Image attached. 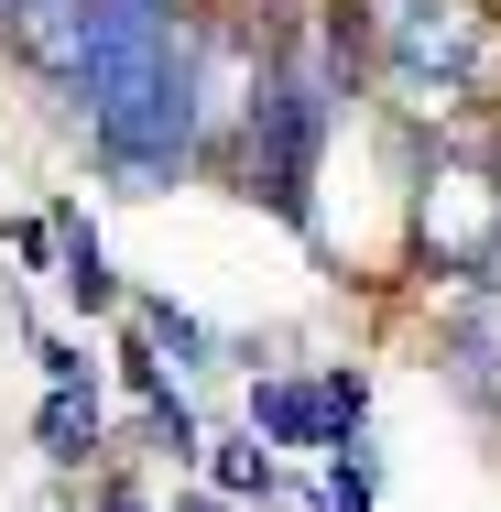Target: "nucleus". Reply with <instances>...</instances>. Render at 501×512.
Segmentation results:
<instances>
[{
    "label": "nucleus",
    "mask_w": 501,
    "mask_h": 512,
    "mask_svg": "<svg viewBox=\"0 0 501 512\" xmlns=\"http://www.w3.org/2000/svg\"><path fill=\"white\" fill-rule=\"evenodd\" d=\"M491 22L469 0H382V66L414 109H458L480 77H491Z\"/></svg>",
    "instance_id": "nucleus-1"
},
{
    "label": "nucleus",
    "mask_w": 501,
    "mask_h": 512,
    "mask_svg": "<svg viewBox=\"0 0 501 512\" xmlns=\"http://www.w3.org/2000/svg\"><path fill=\"white\" fill-rule=\"evenodd\" d=\"M414 229H425V251H436L458 284H491V262H501V186L469 175V164H436L425 197H414Z\"/></svg>",
    "instance_id": "nucleus-2"
},
{
    "label": "nucleus",
    "mask_w": 501,
    "mask_h": 512,
    "mask_svg": "<svg viewBox=\"0 0 501 512\" xmlns=\"http://www.w3.org/2000/svg\"><path fill=\"white\" fill-rule=\"evenodd\" d=\"M55 229H66V295H77V306H109L120 284H109V262H99V229H88L77 207H55Z\"/></svg>",
    "instance_id": "nucleus-3"
},
{
    "label": "nucleus",
    "mask_w": 501,
    "mask_h": 512,
    "mask_svg": "<svg viewBox=\"0 0 501 512\" xmlns=\"http://www.w3.org/2000/svg\"><path fill=\"white\" fill-rule=\"evenodd\" d=\"M99 447V393H55L44 404V458H88Z\"/></svg>",
    "instance_id": "nucleus-4"
},
{
    "label": "nucleus",
    "mask_w": 501,
    "mask_h": 512,
    "mask_svg": "<svg viewBox=\"0 0 501 512\" xmlns=\"http://www.w3.org/2000/svg\"><path fill=\"white\" fill-rule=\"evenodd\" d=\"M142 338H153V349H175V360H186V371H197L207 360V327L186 306H142Z\"/></svg>",
    "instance_id": "nucleus-5"
},
{
    "label": "nucleus",
    "mask_w": 501,
    "mask_h": 512,
    "mask_svg": "<svg viewBox=\"0 0 501 512\" xmlns=\"http://www.w3.org/2000/svg\"><path fill=\"white\" fill-rule=\"evenodd\" d=\"M207 469H218V491H273V458L262 447H218Z\"/></svg>",
    "instance_id": "nucleus-6"
},
{
    "label": "nucleus",
    "mask_w": 501,
    "mask_h": 512,
    "mask_svg": "<svg viewBox=\"0 0 501 512\" xmlns=\"http://www.w3.org/2000/svg\"><path fill=\"white\" fill-rule=\"evenodd\" d=\"M99 512H142V502H131V491H99Z\"/></svg>",
    "instance_id": "nucleus-7"
},
{
    "label": "nucleus",
    "mask_w": 501,
    "mask_h": 512,
    "mask_svg": "<svg viewBox=\"0 0 501 512\" xmlns=\"http://www.w3.org/2000/svg\"><path fill=\"white\" fill-rule=\"evenodd\" d=\"M186 512H207V502H186Z\"/></svg>",
    "instance_id": "nucleus-8"
}]
</instances>
